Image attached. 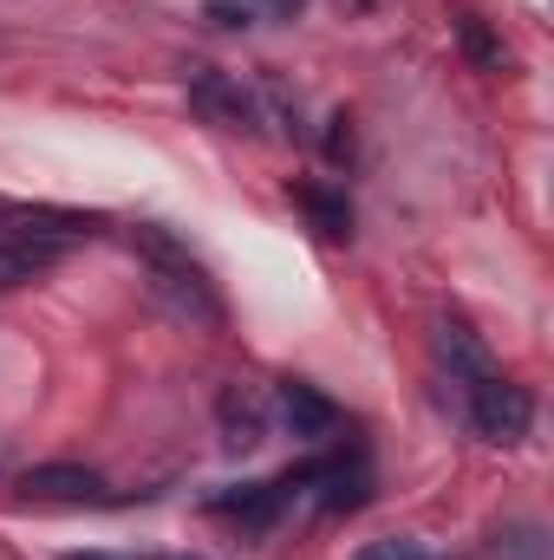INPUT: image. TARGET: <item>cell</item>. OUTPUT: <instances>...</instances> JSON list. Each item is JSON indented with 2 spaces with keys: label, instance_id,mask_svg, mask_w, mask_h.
Returning a JSON list of instances; mask_svg holds the SVG:
<instances>
[{
  "label": "cell",
  "instance_id": "14",
  "mask_svg": "<svg viewBox=\"0 0 554 560\" xmlns=\"http://www.w3.org/2000/svg\"><path fill=\"white\" fill-rule=\"evenodd\" d=\"M262 7H268L275 20H300V13H307V0H262Z\"/></svg>",
  "mask_w": 554,
  "mask_h": 560
},
{
  "label": "cell",
  "instance_id": "3",
  "mask_svg": "<svg viewBox=\"0 0 554 560\" xmlns=\"http://www.w3.org/2000/svg\"><path fill=\"white\" fill-rule=\"evenodd\" d=\"M189 112L203 118V125H216V131H262L268 118H262V92H249L242 79H229V72H196L189 79Z\"/></svg>",
  "mask_w": 554,
  "mask_h": 560
},
{
  "label": "cell",
  "instance_id": "11",
  "mask_svg": "<svg viewBox=\"0 0 554 560\" xmlns=\"http://www.w3.org/2000/svg\"><path fill=\"white\" fill-rule=\"evenodd\" d=\"M457 39H463V52H470V59H476L483 72H503V66H509L503 39H496V33H489L483 20H463V26H457Z\"/></svg>",
  "mask_w": 554,
  "mask_h": 560
},
{
  "label": "cell",
  "instance_id": "6",
  "mask_svg": "<svg viewBox=\"0 0 554 560\" xmlns=\"http://www.w3.org/2000/svg\"><path fill=\"white\" fill-rule=\"evenodd\" d=\"M20 495L39 509H85V502H105V482L85 463H39L20 476Z\"/></svg>",
  "mask_w": 554,
  "mask_h": 560
},
{
  "label": "cell",
  "instance_id": "5",
  "mask_svg": "<svg viewBox=\"0 0 554 560\" xmlns=\"http://www.w3.org/2000/svg\"><path fill=\"white\" fill-rule=\"evenodd\" d=\"M275 411H280V423H287L293 443H333L339 423H346V411H339L320 385H307V378H287V385H280Z\"/></svg>",
  "mask_w": 554,
  "mask_h": 560
},
{
  "label": "cell",
  "instance_id": "10",
  "mask_svg": "<svg viewBox=\"0 0 554 560\" xmlns=\"http://www.w3.org/2000/svg\"><path fill=\"white\" fill-rule=\"evenodd\" d=\"M216 418H222V443H229V450H255V443H262V430H268L262 398H249L242 385H229V392L216 398Z\"/></svg>",
  "mask_w": 554,
  "mask_h": 560
},
{
  "label": "cell",
  "instance_id": "8",
  "mask_svg": "<svg viewBox=\"0 0 554 560\" xmlns=\"http://www.w3.org/2000/svg\"><path fill=\"white\" fill-rule=\"evenodd\" d=\"M293 202L307 209V222L320 229V242H353V202L333 183H293Z\"/></svg>",
  "mask_w": 554,
  "mask_h": 560
},
{
  "label": "cell",
  "instance_id": "13",
  "mask_svg": "<svg viewBox=\"0 0 554 560\" xmlns=\"http://www.w3.org/2000/svg\"><path fill=\"white\" fill-rule=\"evenodd\" d=\"M203 13L222 26V33H235V26H249L255 13H249V0H203Z\"/></svg>",
  "mask_w": 554,
  "mask_h": 560
},
{
  "label": "cell",
  "instance_id": "4",
  "mask_svg": "<svg viewBox=\"0 0 554 560\" xmlns=\"http://www.w3.org/2000/svg\"><path fill=\"white\" fill-rule=\"evenodd\" d=\"M66 248H72V235H53V229H0V293L59 268Z\"/></svg>",
  "mask_w": 554,
  "mask_h": 560
},
{
  "label": "cell",
  "instance_id": "2",
  "mask_svg": "<svg viewBox=\"0 0 554 560\" xmlns=\"http://www.w3.org/2000/svg\"><path fill=\"white\" fill-rule=\"evenodd\" d=\"M463 418H470V430H476L483 443H522V436L535 430V398H529L516 378L489 372V378L463 385Z\"/></svg>",
  "mask_w": 554,
  "mask_h": 560
},
{
  "label": "cell",
  "instance_id": "7",
  "mask_svg": "<svg viewBox=\"0 0 554 560\" xmlns=\"http://www.w3.org/2000/svg\"><path fill=\"white\" fill-rule=\"evenodd\" d=\"M430 352H437V365L450 372V385H457V392L496 372V359H489V346H483V339H476V332H470L463 319H443V326L430 332Z\"/></svg>",
  "mask_w": 554,
  "mask_h": 560
},
{
  "label": "cell",
  "instance_id": "9",
  "mask_svg": "<svg viewBox=\"0 0 554 560\" xmlns=\"http://www.w3.org/2000/svg\"><path fill=\"white\" fill-rule=\"evenodd\" d=\"M280 482H242V489H222V495H209V515H235V522H249V528H268L280 515Z\"/></svg>",
  "mask_w": 554,
  "mask_h": 560
},
{
  "label": "cell",
  "instance_id": "12",
  "mask_svg": "<svg viewBox=\"0 0 554 560\" xmlns=\"http://www.w3.org/2000/svg\"><path fill=\"white\" fill-rule=\"evenodd\" d=\"M353 560H430V548L412 541V535H385V541H366Z\"/></svg>",
  "mask_w": 554,
  "mask_h": 560
},
{
  "label": "cell",
  "instance_id": "1",
  "mask_svg": "<svg viewBox=\"0 0 554 560\" xmlns=\"http://www.w3.org/2000/svg\"><path fill=\"white\" fill-rule=\"evenodd\" d=\"M138 255L143 268H150V293L176 313V319H189V326H222V300H216V280L209 268L170 235V229H157V222H138Z\"/></svg>",
  "mask_w": 554,
  "mask_h": 560
},
{
  "label": "cell",
  "instance_id": "16",
  "mask_svg": "<svg viewBox=\"0 0 554 560\" xmlns=\"http://www.w3.org/2000/svg\"><path fill=\"white\" fill-rule=\"evenodd\" d=\"M0 215H7V202H0Z\"/></svg>",
  "mask_w": 554,
  "mask_h": 560
},
{
  "label": "cell",
  "instance_id": "15",
  "mask_svg": "<svg viewBox=\"0 0 554 560\" xmlns=\"http://www.w3.org/2000/svg\"><path fill=\"white\" fill-rule=\"evenodd\" d=\"M66 560H143V555H66Z\"/></svg>",
  "mask_w": 554,
  "mask_h": 560
}]
</instances>
